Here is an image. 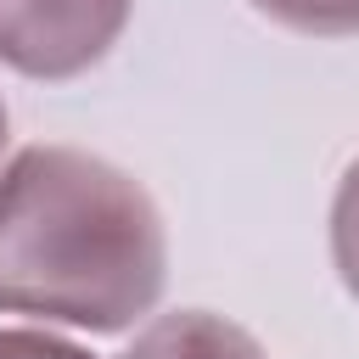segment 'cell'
I'll return each instance as SVG.
<instances>
[{
	"instance_id": "cell-1",
	"label": "cell",
	"mask_w": 359,
	"mask_h": 359,
	"mask_svg": "<svg viewBox=\"0 0 359 359\" xmlns=\"http://www.w3.org/2000/svg\"><path fill=\"white\" fill-rule=\"evenodd\" d=\"M168 286L151 191L79 146H22L0 174V314L118 337Z\"/></svg>"
},
{
	"instance_id": "cell-2",
	"label": "cell",
	"mask_w": 359,
	"mask_h": 359,
	"mask_svg": "<svg viewBox=\"0 0 359 359\" xmlns=\"http://www.w3.org/2000/svg\"><path fill=\"white\" fill-rule=\"evenodd\" d=\"M135 0H0V62L22 79L62 84L107 62Z\"/></svg>"
},
{
	"instance_id": "cell-3",
	"label": "cell",
	"mask_w": 359,
	"mask_h": 359,
	"mask_svg": "<svg viewBox=\"0 0 359 359\" xmlns=\"http://www.w3.org/2000/svg\"><path fill=\"white\" fill-rule=\"evenodd\" d=\"M118 359H269V353L247 325H236L224 314L174 309V314L146 320Z\"/></svg>"
},
{
	"instance_id": "cell-4",
	"label": "cell",
	"mask_w": 359,
	"mask_h": 359,
	"mask_svg": "<svg viewBox=\"0 0 359 359\" xmlns=\"http://www.w3.org/2000/svg\"><path fill=\"white\" fill-rule=\"evenodd\" d=\"M269 22L309 34V39H348L359 34V0H252Z\"/></svg>"
},
{
	"instance_id": "cell-5",
	"label": "cell",
	"mask_w": 359,
	"mask_h": 359,
	"mask_svg": "<svg viewBox=\"0 0 359 359\" xmlns=\"http://www.w3.org/2000/svg\"><path fill=\"white\" fill-rule=\"evenodd\" d=\"M331 264L348 297H359V157L342 168L337 196H331Z\"/></svg>"
},
{
	"instance_id": "cell-6",
	"label": "cell",
	"mask_w": 359,
	"mask_h": 359,
	"mask_svg": "<svg viewBox=\"0 0 359 359\" xmlns=\"http://www.w3.org/2000/svg\"><path fill=\"white\" fill-rule=\"evenodd\" d=\"M0 359H95V353L39 325H0Z\"/></svg>"
},
{
	"instance_id": "cell-7",
	"label": "cell",
	"mask_w": 359,
	"mask_h": 359,
	"mask_svg": "<svg viewBox=\"0 0 359 359\" xmlns=\"http://www.w3.org/2000/svg\"><path fill=\"white\" fill-rule=\"evenodd\" d=\"M6 140H11V123H6V101H0V157H6Z\"/></svg>"
}]
</instances>
